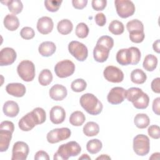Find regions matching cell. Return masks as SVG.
I'll return each mask as SVG.
<instances>
[{
	"instance_id": "6da1fadb",
	"label": "cell",
	"mask_w": 160,
	"mask_h": 160,
	"mask_svg": "<svg viewBox=\"0 0 160 160\" xmlns=\"http://www.w3.org/2000/svg\"><path fill=\"white\" fill-rule=\"evenodd\" d=\"M46 119V114L45 111L41 108H36L19 120L18 126L22 131H29L36 125L44 122Z\"/></svg>"
},
{
	"instance_id": "7a4b0ae2",
	"label": "cell",
	"mask_w": 160,
	"mask_h": 160,
	"mask_svg": "<svg viewBox=\"0 0 160 160\" xmlns=\"http://www.w3.org/2000/svg\"><path fill=\"white\" fill-rule=\"evenodd\" d=\"M79 102L82 108L91 115H98L102 110V102L91 93H86L82 95Z\"/></svg>"
},
{
	"instance_id": "3957f363",
	"label": "cell",
	"mask_w": 160,
	"mask_h": 160,
	"mask_svg": "<svg viewBox=\"0 0 160 160\" xmlns=\"http://www.w3.org/2000/svg\"><path fill=\"white\" fill-rule=\"evenodd\" d=\"M81 148L76 141H69L66 144H61L54 154V160H67L70 157L76 156L80 154Z\"/></svg>"
},
{
	"instance_id": "277c9868",
	"label": "cell",
	"mask_w": 160,
	"mask_h": 160,
	"mask_svg": "<svg viewBox=\"0 0 160 160\" xmlns=\"http://www.w3.org/2000/svg\"><path fill=\"white\" fill-rule=\"evenodd\" d=\"M14 130V123L9 121H2L0 124V151H6L9 146Z\"/></svg>"
},
{
	"instance_id": "5b68a950",
	"label": "cell",
	"mask_w": 160,
	"mask_h": 160,
	"mask_svg": "<svg viewBox=\"0 0 160 160\" xmlns=\"http://www.w3.org/2000/svg\"><path fill=\"white\" fill-rule=\"evenodd\" d=\"M17 72L24 81H32L35 77V66L29 60H23L18 64Z\"/></svg>"
},
{
	"instance_id": "8992f818",
	"label": "cell",
	"mask_w": 160,
	"mask_h": 160,
	"mask_svg": "<svg viewBox=\"0 0 160 160\" xmlns=\"http://www.w3.org/2000/svg\"><path fill=\"white\" fill-rule=\"evenodd\" d=\"M133 150L140 156L147 155L150 150V141L144 134H138L133 139Z\"/></svg>"
},
{
	"instance_id": "52a82bcc",
	"label": "cell",
	"mask_w": 160,
	"mask_h": 160,
	"mask_svg": "<svg viewBox=\"0 0 160 160\" xmlns=\"http://www.w3.org/2000/svg\"><path fill=\"white\" fill-rule=\"evenodd\" d=\"M117 14L121 18H127L132 16L135 12V6L131 1L116 0L114 1Z\"/></svg>"
},
{
	"instance_id": "ba28073f",
	"label": "cell",
	"mask_w": 160,
	"mask_h": 160,
	"mask_svg": "<svg viewBox=\"0 0 160 160\" xmlns=\"http://www.w3.org/2000/svg\"><path fill=\"white\" fill-rule=\"evenodd\" d=\"M68 50L69 53L79 61H84L88 55L87 47L77 41H72L69 43Z\"/></svg>"
},
{
	"instance_id": "9c48e42d",
	"label": "cell",
	"mask_w": 160,
	"mask_h": 160,
	"mask_svg": "<svg viewBox=\"0 0 160 160\" xmlns=\"http://www.w3.org/2000/svg\"><path fill=\"white\" fill-rule=\"evenodd\" d=\"M75 71L74 62L69 59H65L58 62L54 66V72L56 76L60 78H66L71 76Z\"/></svg>"
},
{
	"instance_id": "30bf717a",
	"label": "cell",
	"mask_w": 160,
	"mask_h": 160,
	"mask_svg": "<svg viewBox=\"0 0 160 160\" xmlns=\"http://www.w3.org/2000/svg\"><path fill=\"white\" fill-rule=\"evenodd\" d=\"M71 134V131L68 128H56L50 131L47 134L46 139L48 142L55 144L68 139Z\"/></svg>"
},
{
	"instance_id": "8fae6325",
	"label": "cell",
	"mask_w": 160,
	"mask_h": 160,
	"mask_svg": "<svg viewBox=\"0 0 160 160\" xmlns=\"http://www.w3.org/2000/svg\"><path fill=\"white\" fill-rule=\"evenodd\" d=\"M29 152L27 143L23 141L16 142L12 149V160H25Z\"/></svg>"
},
{
	"instance_id": "7c38bea8",
	"label": "cell",
	"mask_w": 160,
	"mask_h": 160,
	"mask_svg": "<svg viewBox=\"0 0 160 160\" xmlns=\"http://www.w3.org/2000/svg\"><path fill=\"white\" fill-rule=\"evenodd\" d=\"M103 75L108 81L114 83L121 82L124 79L123 72L114 66H107L103 71Z\"/></svg>"
},
{
	"instance_id": "4fadbf2b",
	"label": "cell",
	"mask_w": 160,
	"mask_h": 160,
	"mask_svg": "<svg viewBox=\"0 0 160 160\" xmlns=\"http://www.w3.org/2000/svg\"><path fill=\"white\" fill-rule=\"evenodd\" d=\"M126 98V89L122 87L112 88L107 96L108 101L111 104H119L122 102Z\"/></svg>"
},
{
	"instance_id": "5bb4252c",
	"label": "cell",
	"mask_w": 160,
	"mask_h": 160,
	"mask_svg": "<svg viewBox=\"0 0 160 160\" xmlns=\"http://www.w3.org/2000/svg\"><path fill=\"white\" fill-rule=\"evenodd\" d=\"M17 57L16 52L11 48H4L0 52V66H9L12 64Z\"/></svg>"
},
{
	"instance_id": "9a60e30c",
	"label": "cell",
	"mask_w": 160,
	"mask_h": 160,
	"mask_svg": "<svg viewBox=\"0 0 160 160\" xmlns=\"http://www.w3.org/2000/svg\"><path fill=\"white\" fill-rule=\"evenodd\" d=\"M51 121L54 124H61L66 118V112L64 109L59 106H53L49 112Z\"/></svg>"
},
{
	"instance_id": "2e32d148",
	"label": "cell",
	"mask_w": 160,
	"mask_h": 160,
	"mask_svg": "<svg viewBox=\"0 0 160 160\" xmlns=\"http://www.w3.org/2000/svg\"><path fill=\"white\" fill-rule=\"evenodd\" d=\"M54 27V23L52 19L48 16L40 18L37 22V29L42 34H48L50 33Z\"/></svg>"
},
{
	"instance_id": "e0dca14e",
	"label": "cell",
	"mask_w": 160,
	"mask_h": 160,
	"mask_svg": "<svg viewBox=\"0 0 160 160\" xmlns=\"http://www.w3.org/2000/svg\"><path fill=\"white\" fill-rule=\"evenodd\" d=\"M68 91L65 86L56 84L52 86L49 91L50 98L54 101H62L67 96Z\"/></svg>"
},
{
	"instance_id": "ac0fdd59",
	"label": "cell",
	"mask_w": 160,
	"mask_h": 160,
	"mask_svg": "<svg viewBox=\"0 0 160 160\" xmlns=\"http://www.w3.org/2000/svg\"><path fill=\"white\" fill-rule=\"evenodd\" d=\"M110 50L111 49L103 45L96 44L93 50V57L94 60L98 62H105L109 57Z\"/></svg>"
},
{
	"instance_id": "d6986e66",
	"label": "cell",
	"mask_w": 160,
	"mask_h": 160,
	"mask_svg": "<svg viewBox=\"0 0 160 160\" xmlns=\"http://www.w3.org/2000/svg\"><path fill=\"white\" fill-rule=\"evenodd\" d=\"M6 91L9 94L17 98L22 97L26 91L25 86L19 82L9 83L6 86Z\"/></svg>"
},
{
	"instance_id": "ffe728a7",
	"label": "cell",
	"mask_w": 160,
	"mask_h": 160,
	"mask_svg": "<svg viewBox=\"0 0 160 160\" xmlns=\"http://www.w3.org/2000/svg\"><path fill=\"white\" fill-rule=\"evenodd\" d=\"M116 59L117 62L122 66H127L131 64L132 58L129 48L121 49L116 54Z\"/></svg>"
},
{
	"instance_id": "44dd1931",
	"label": "cell",
	"mask_w": 160,
	"mask_h": 160,
	"mask_svg": "<svg viewBox=\"0 0 160 160\" xmlns=\"http://www.w3.org/2000/svg\"><path fill=\"white\" fill-rule=\"evenodd\" d=\"M2 111L6 116L14 118L18 114L19 112V108L16 102L13 101H8L4 104Z\"/></svg>"
},
{
	"instance_id": "7402d4cb",
	"label": "cell",
	"mask_w": 160,
	"mask_h": 160,
	"mask_svg": "<svg viewBox=\"0 0 160 160\" xmlns=\"http://www.w3.org/2000/svg\"><path fill=\"white\" fill-rule=\"evenodd\" d=\"M56 46L53 42L44 41L42 42L38 48L39 53L44 57H49L56 51Z\"/></svg>"
},
{
	"instance_id": "603a6c76",
	"label": "cell",
	"mask_w": 160,
	"mask_h": 160,
	"mask_svg": "<svg viewBox=\"0 0 160 160\" xmlns=\"http://www.w3.org/2000/svg\"><path fill=\"white\" fill-rule=\"evenodd\" d=\"M4 26L9 31H16L19 26V21L15 14H8L4 19Z\"/></svg>"
},
{
	"instance_id": "cb8c5ba5",
	"label": "cell",
	"mask_w": 160,
	"mask_h": 160,
	"mask_svg": "<svg viewBox=\"0 0 160 160\" xmlns=\"http://www.w3.org/2000/svg\"><path fill=\"white\" fill-rule=\"evenodd\" d=\"M73 29V24L72 22L67 19H64L59 21L57 25V29L58 32L62 35H67L69 34Z\"/></svg>"
},
{
	"instance_id": "d4e9b609",
	"label": "cell",
	"mask_w": 160,
	"mask_h": 160,
	"mask_svg": "<svg viewBox=\"0 0 160 160\" xmlns=\"http://www.w3.org/2000/svg\"><path fill=\"white\" fill-rule=\"evenodd\" d=\"M83 133L88 137H91L98 135L99 132V125L93 121L88 122L83 127Z\"/></svg>"
},
{
	"instance_id": "484cf974",
	"label": "cell",
	"mask_w": 160,
	"mask_h": 160,
	"mask_svg": "<svg viewBox=\"0 0 160 160\" xmlns=\"http://www.w3.org/2000/svg\"><path fill=\"white\" fill-rule=\"evenodd\" d=\"M1 3L6 4L9 11L14 14H18L21 12L23 9V4L19 0H11L7 1H1Z\"/></svg>"
},
{
	"instance_id": "4316f807",
	"label": "cell",
	"mask_w": 160,
	"mask_h": 160,
	"mask_svg": "<svg viewBox=\"0 0 160 160\" xmlns=\"http://www.w3.org/2000/svg\"><path fill=\"white\" fill-rule=\"evenodd\" d=\"M147 79L146 73L141 69H134L131 72V80L137 84H141L145 82Z\"/></svg>"
},
{
	"instance_id": "83f0119b",
	"label": "cell",
	"mask_w": 160,
	"mask_h": 160,
	"mask_svg": "<svg viewBox=\"0 0 160 160\" xmlns=\"http://www.w3.org/2000/svg\"><path fill=\"white\" fill-rule=\"evenodd\" d=\"M134 123L138 128L144 129L149 125L150 119L147 114L144 113H139L135 116Z\"/></svg>"
},
{
	"instance_id": "f1b7e54d",
	"label": "cell",
	"mask_w": 160,
	"mask_h": 160,
	"mask_svg": "<svg viewBox=\"0 0 160 160\" xmlns=\"http://www.w3.org/2000/svg\"><path fill=\"white\" fill-rule=\"evenodd\" d=\"M158 58L153 54L147 55L143 61L142 66L148 71H153L157 67Z\"/></svg>"
},
{
	"instance_id": "f546056e",
	"label": "cell",
	"mask_w": 160,
	"mask_h": 160,
	"mask_svg": "<svg viewBox=\"0 0 160 160\" xmlns=\"http://www.w3.org/2000/svg\"><path fill=\"white\" fill-rule=\"evenodd\" d=\"M86 121L84 113L79 111L73 112L69 117V122L74 126H81Z\"/></svg>"
},
{
	"instance_id": "4dcf8cb0",
	"label": "cell",
	"mask_w": 160,
	"mask_h": 160,
	"mask_svg": "<svg viewBox=\"0 0 160 160\" xmlns=\"http://www.w3.org/2000/svg\"><path fill=\"white\" fill-rule=\"evenodd\" d=\"M102 148V142L98 139H92L89 140L86 144L87 151L92 154L99 152Z\"/></svg>"
},
{
	"instance_id": "1f68e13d",
	"label": "cell",
	"mask_w": 160,
	"mask_h": 160,
	"mask_svg": "<svg viewBox=\"0 0 160 160\" xmlns=\"http://www.w3.org/2000/svg\"><path fill=\"white\" fill-rule=\"evenodd\" d=\"M52 74L51 71L48 69H44L39 73L38 81L41 86H46L52 82Z\"/></svg>"
},
{
	"instance_id": "d6a6232c",
	"label": "cell",
	"mask_w": 160,
	"mask_h": 160,
	"mask_svg": "<svg viewBox=\"0 0 160 160\" xmlns=\"http://www.w3.org/2000/svg\"><path fill=\"white\" fill-rule=\"evenodd\" d=\"M142 92V90L139 88H130L126 90V98L128 101L133 102L141 96Z\"/></svg>"
},
{
	"instance_id": "836d02e7",
	"label": "cell",
	"mask_w": 160,
	"mask_h": 160,
	"mask_svg": "<svg viewBox=\"0 0 160 160\" xmlns=\"http://www.w3.org/2000/svg\"><path fill=\"white\" fill-rule=\"evenodd\" d=\"M109 31L114 35H120L123 33L124 26L122 22L118 20H113L111 21L108 27Z\"/></svg>"
},
{
	"instance_id": "e575fe53",
	"label": "cell",
	"mask_w": 160,
	"mask_h": 160,
	"mask_svg": "<svg viewBox=\"0 0 160 160\" xmlns=\"http://www.w3.org/2000/svg\"><path fill=\"white\" fill-rule=\"evenodd\" d=\"M126 28L129 33L136 31H144L143 24L138 19H132L128 22Z\"/></svg>"
},
{
	"instance_id": "d590c367",
	"label": "cell",
	"mask_w": 160,
	"mask_h": 160,
	"mask_svg": "<svg viewBox=\"0 0 160 160\" xmlns=\"http://www.w3.org/2000/svg\"><path fill=\"white\" fill-rule=\"evenodd\" d=\"M149 103V98L148 95L144 92L141 94V96L139 97V98L132 102V104L134 107H135L136 109H144L148 108Z\"/></svg>"
},
{
	"instance_id": "8d00e7d4",
	"label": "cell",
	"mask_w": 160,
	"mask_h": 160,
	"mask_svg": "<svg viewBox=\"0 0 160 160\" xmlns=\"http://www.w3.org/2000/svg\"><path fill=\"white\" fill-rule=\"evenodd\" d=\"M87 83L83 79H76L71 82V89L76 92H80L86 89Z\"/></svg>"
},
{
	"instance_id": "74e56055",
	"label": "cell",
	"mask_w": 160,
	"mask_h": 160,
	"mask_svg": "<svg viewBox=\"0 0 160 160\" xmlns=\"http://www.w3.org/2000/svg\"><path fill=\"white\" fill-rule=\"evenodd\" d=\"M89 28L84 22L79 23L76 28V35L81 39L86 38L89 34Z\"/></svg>"
},
{
	"instance_id": "f35d334b",
	"label": "cell",
	"mask_w": 160,
	"mask_h": 160,
	"mask_svg": "<svg viewBox=\"0 0 160 160\" xmlns=\"http://www.w3.org/2000/svg\"><path fill=\"white\" fill-rule=\"evenodd\" d=\"M62 2V1L46 0L44 1V6L48 11L54 12L59 10Z\"/></svg>"
},
{
	"instance_id": "ab89813d",
	"label": "cell",
	"mask_w": 160,
	"mask_h": 160,
	"mask_svg": "<svg viewBox=\"0 0 160 160\" xmlns=\"http://www.w3.org/2000/svg\"><path fill=\"white\" fill-rule=\"evenodd\" d=\"M96 44L103 45L109 49H111L114 46V40L109 36H102L98 39Z\"/></svg>"
},
{
	"instance_id": "60d3db41",
	"label": "cell",
	"mask_w": 160,
	"mask_h": 160,
	"mask_svg": "<svg viewBox=\"0 0 160 160\" xmlns=\"http://www.w3.org/2000/svg\"><path fill=\"white\" fill-rule=\"evenodd\" d=\"M20 35L22 38L24 39H31L35 36V32L32 28L24 27L20 31Z\"/></svg>"
},
{
	"instance_id": "b9f144b4",
	"label": "cell",
	"mask_w": 160,
	"mask_h": 160,
	"mask_svg": "<svg viewBox=\"0 0 160 160\" xmlns=\"http://www.w3.org/2000/svg\"><path fill=\"white\" fill-rule=\"evenodd\" d=\"M145 38L144 31H136L129 32V39L132 42L140 43Z\"/></svg>"
},
{
	"instance_id": "7bdbcfd3",
	"label": "cell",
	"mask_w": 160,
	"mask_h": 160,
	"mask_svg": "<svg viewBox=\"0 0 160 160\" xmlns=\"http://www.w3.org/2000/svg\"><path fill=\"white\" fill-rule=\"evenodd\" d=\"M131 52V64L132 65H136L138 64L141 59V51L136 47H130L129 48Z\"/></svg>"
},
{
	"instance_id": "ee69618b",
	"label": "cell",
	"mask_w": 160,
	"mask_h": 160,
	"mask_svg": "<svg viewBox=\"0 0 160 160\" xmlns=\"http://www.w3.org/2000/svg\"><path fill=\"white\" fill-rule=\"evenodd\" d=\"M148 132L150 137L158 139L160 138V128L158 125H151L148 129Z\"/></svg>"
},
{
	"instance_id": "f6af8a7d",
	"label": "cell",
	"mask_w": 160,
	"mask_h": 160,
	"mask_svg": "<svg viewBox=\"0 0 160 160\" xmlns=\"http://www.w3.org/2000/svg\"><path fill=\"white\" fill-rule=\"evenodd\" d=\"M92 7L95 11H102L106 6V0H92Z\"/></svg>"
},
{
	"instance_id": "bcb514c9",
	"label": "cell",
	"mask_w": 160,
	"mask_h": 160,
	"mask_svg": "<svg viewBox=\"0 0 160 160\" xmlns=\"http://www.w3.org/2000/svg\"><path fill=\"white\" fill-rule=\"evenodd\" d=\"M95 22L99 26H104L106 23V18L102 12H99L95 16Z\"/></svg>"
},
{
	"instance_id": "7dc6e473",
	"label": "cell",
	"mask_w": 160,
	"mask_h": 160,
	"mask_svg": "<svg viewBox=\"0 0 160 160\" xmlns=\"http://www.w3.org/2000/svg\"><path fill=\"white\" fill-rule=\"evenodd\" d=\"M72 4L73 7L77 9H82L85 8L88 4L87 0H72Z\"/></svg>"
},
{
	"instance_id": "c3c4849f",
	"label": "cell",
	"mask_w": 160,
	"mask_h": 160,
	"mask_svg": "<svg viewBox=\"0 0 160 160\" xmlns=\"http://www.w3.org/2000/svg\"><path fill=\"white\" fill-rule=\"evenodd\" d=\"M151 89L156 93L160 92V78H156L152 80L151 84Z\"/></svg>"
},
{
	"instance_id": "681fc988",
	"label": "cell",
	"mask_w": 160,
	"mask_h": 160,
	"mask_svg": "<svg viewBox=\"0 0 160 160\" xmlns=\"http://www.w3.org/2000/svg\"><path fill=\"white\" fill-rule=\"evenodd\" d=\"M34 158L35 160H41V159L49 160V156L46 152L44 151H39L35 154Z\"/></svg>"
},
{
	"instance_id": "f907efd6",
	"label": "cell",
	"mask_w": 160,
	"mask_h": 160,
	"mask_svg": "<svg viewBox=\"0 0 160 160\" xmlns=\"http://www.w3.org/2000/svg\"><path fill=\"white\" fill-rule=\"evenodd\" d=\"M152 110L153 112L159 115L160 111V98H157L154 99L152 102Z\"/></svg>"
},
{
	"instance_id": "816d5d0a",
	"label": "cell",
	"mask_w": 160,
	"mask_h": 160,
	"mask_svg": "<svg viewBox=\"0 0 160 160\" xmlns=\"http://www.w3.org/2000/svg\"><path fill=\"white\" fill-rule=\"evenodd\" d=\"M152 48L155 52L157 53H159L160 52V41L159 39H157L152 44Z\"/></svg>"
},
{
	"instance_id": "f5cc1de1",
	"label": "cell",
	"mask_w": 160,
	"mask_h": 160,
	"mask_svg": "<svg viewBox=\"0 0 160 160\" xmlns=\"http://www.w3.org/2000/svg\"><path fill=\"white\" fill-rule=\"evenodd\" d=\"M96 159H111V158L107 154H101V156H98Z\"/></svg>"
},
{
	"instance_id": "db71d44e",
	"label": "cell",
	"mask_w": 160,
	"mask_h": 160,
	"mask_svg": "<svg viewBox=\"0 0 160 160\" xmlns=\"http://www.w3.org/2000/svg\"><path fill=\"white\" fill-rule=\"evenodd\" d=\"M159 152H155V153H153L151 156L149 158V159H155V157L157 156V158H156V159H158L159 158Z\"/></svg>"
},
{
	"instance_id": "11a10c76",
	"label": "cell",
	"mask_w": 160,
	"mask_h": 160,
	"mask_svg": "<svg viewBox=\"0 0 160 160\" xmlns=\"http://www.w3.org/2000/svg\"><path fill=\"white\" fill-rule=\"evenodd\" d=\"M79 159H89V160H91V158L86 154H83L82 155V156L79 157Z\"/></svg>"
}]
</instances>
